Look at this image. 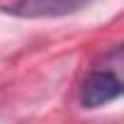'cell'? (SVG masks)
<instances>
[{"mask_svg":"<svg viewBox=\"0 0 124 124\" xmlns=\"http://www.w3.org/2000/svg\"><path fill=\"white\" fill-rule=\"evenodd\" d=\"M93 3H97V0H12V3L3 5V12L22 20H41V17L73 15Z\"/></svg>","mask_w":124,"mask_h":124,"instance_id":"1","label":"cell"},{"mask_svg":"<svg viewBox=\"0 0 124 124\" xmlns=\"http://www.w3.org/2000/svg\"><path fill=\"white\" fill-rule=\"evenodd\" d=\"M119 95H122V80L114 73H109V71L90 73L83 80V85H80V105L88 107V109L109 105Z\"/></svg>","mask_w":124,"mask_h":124,"instance_id":"2","label":"cell"}]
</instances>
